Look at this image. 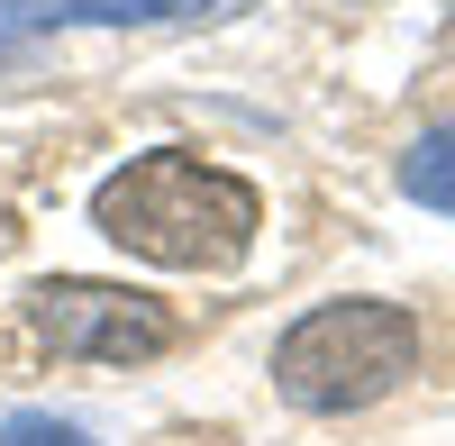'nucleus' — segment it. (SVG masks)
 Returning a JSON list of instances; mask_svg holds the SVG:
<instances>
[{
	"label": "nucleus",
	"instance_id": "f257e3e1",
	"mask_svg": "<svg viewBox=\"0 0 455 446\" xmlns=\"http://www.w3.org/2000/svg\"><path fill=\"white\" fill-rule=\"evenodd\" d=\"M92 219L109 246H128L164 274H228L255 246L264 201H255V182L182 155V146H156V155H128L92 192Z\"/></svg>",
	"mask_w": 455,
	"mask_h": 446
},
{
	"label": "nucleus",
	"instance_id": "f03ea898",
	"mask_svg": "<svg viewBox=\"0 0 455 446\" xmlns=\"http://www.w3.org/2000/svg\"><path fill=\"white\" fill-rule=\"evenodd\" d=\"M410 364H419V319L401 301H319L310 319L283 328L274 346V392L291 410H364V401H383Z\"/></svg>",
	"mask_w": 455,
	"mask_h": 446
},
{
	"label": "nucleus",
	"instance_id": "7ed1b4c3",
	"mask_svg": "<svg viewBox=\"0 0 455 446\" xmlns=\"http://www.w3.org/2000/svg\"><path fill=\"white\" fill-rule=\"evenodd\" d=\"M28 328L73 364H146L173 346V319L164 301H146L128 283H83V274H55L28 291Z\"/></svg>",
	"mask_w": 455,
	"mask_h": 446
},
{
	"label": "nucleus",
	"instance_id": "20e7f679",
	"mask_svg": "<svg viewBox=\"0 0 455 446\" xmlns=\"http://www.w3.org/2000/svg\"><path fill=\"white\" fill-rule=\"evenodd\" d=\"M210 0H10L0 28H55V19H192Z\"/></svg>",
	"mask_w": 455,
	"mask_h": 446
},
{
	"label": "nucleus",
	"instance_id": "39448f33",
	"mask_svg": "<svg viewBox=\"0 0 455 446\" xmlns=\"http://www.w3.org/2000/svg\"><path fill=\"white\" fill-rule=\"evenodd\" d=\"M401 192L419 201V210H446V219H455V128L419 137V146L401 155Z\"/></svg>",
	"mask_w": 455,
	"mask_h": 446
},
{
	"label": "nucleus",
	"instance_id": "423d86ee",
	"mask_svg": "<svg viewBox=\"0 0 455 446\" xmlns=\"http://www.w3.org/2000/svg\"><path fill=\"white\" fill-rule=\"evenodd\" d=\"M0 446H92L73 419H55V410H19L10 428H0Z\"/></svg>",
	"mask_w": 455,
	"mask_h": 446
},
{
	"label": "nucleus",
	"instance_id": "0eeeda50",
	"mask_svg": "<svg viewBox=\"0 0 455 446\" xmlns=\"http://www.w3.org/2000/svg\"><path fill=\"white\" fill-rule=\"evenodd\" d=\"M0 246H10V228H0Z\"/></svg>",
	"mask_w": 455,
	"mask_h": 446
}]
</instances>
